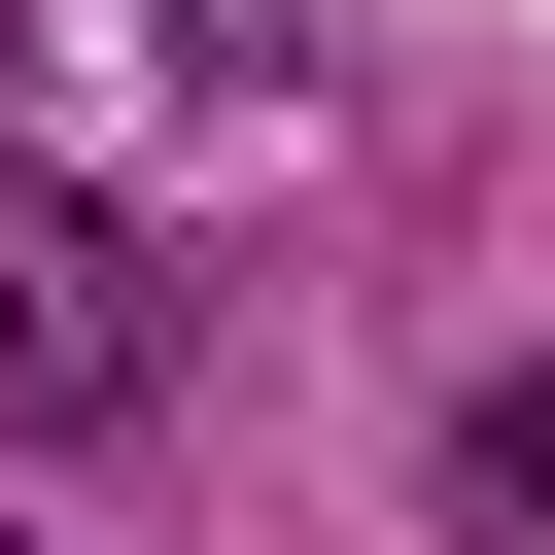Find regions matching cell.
Returning <instances> with one entry per match:
<instances>
[{
	"instance_id": "cell-1",
	"label": "cell",
	"mask_w": 555,
	"mask_h": 555,
	"mask_svg": "<svg viewBox=\"0 0 555 555\" xmlns=\"http://www.w3.org/2000/svg\"><path fill=\"white\" fill-rule=\"evenodd\" d=\"M173 416V243L139 208H0V451H104Z\"/></svg>"
},
{
	"instance_id": "cell-2",
	"label": "cell",
	"mask_w": 555,
	"mask_h": 555,
	"mask_svg": "<svg viewBox=\"0 0 555 555\" xmlns=\"http://www.w3.org/2000/svg\"><path fill=\"white\" fill-rule=\"evenodd\" d=\"M451 486H486V520H555V347H520V382L451 416Z\"/></svg>"
}]
</instances>
